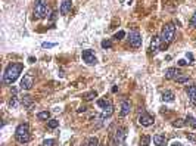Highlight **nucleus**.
<instances>
[{
    "instance_id": "22",
    "label": "nucleus",
    "mask_w": 196,
    "mask_h": 146,
    "mask_svg": "<svg viewBox=\"0 0 196 146\" xmlns=\"http://www.w3.org/2000/svg\"><path fill=\"white\" fill-rule=\"evenodd\" d=\"M58 126H59V121L58 120H49L47 121V127H49V129H56V127H58Z\"/></svg>"
},
{
    "instance_id": "16",
    "label": "nucleus",
    "mask_w": 196,
    "mask_h": 146,
    "mask_svg": "<svg viewBox=\"0 0 196 146\" xmlns=\"http://www.w3.org/2000/svg\"><path fill=\"white\" fill-rule=\"evenodd\" d=\"M162 100L167 102V103L174 102V93H172L171 90H165V92L162 93Z\"/></svg>"
},
{
    "instance_id": "15",
    "label": "nucleus",
    "mask_w": 196,
    "mask_h": 146,
    "mask_svg": "<svg viewBox=\"0 0 196 146\" xmlns=\"http://www.w3.org/2000/svg\"><path fill=\"white\" fill-rule=\"evenodd\" d=\"M187 96L192 105H196V86H190L187 89Z\"/></svg>"
},
{
    "instance_id": "24",
    "label": "nucleus",
    "mask_w": 196,
    "mask_h": 146,
    "mask_svg": "<svg viewBox=\"0 0 196 146\" xmlns=\"http://www.w3.org/2000/svg\"><path fill=\"white\" fill-rule=\"evenodd\" d=\"M186 124V121H183V120H176V121H172V127H177V129H180V127H183Z\"/></svg>"
},
{
    "instance_id": "32",
    "label": "nucleus",
    "mask_w": 196,
    "mask_h": 146,
    "mask_svg": "<svg viewBox=\"0 0 196 146\" xmlns=\"http://www.w3.org/2000/svg\"><path fill=\"white\" fill-rule=\"evenodd\" d=\"M190 25L193 27V28H196V12L193 13V16L190 18Z\"/></svg>"
},
{
    "instance_id": "12",
    "label": "nucleus",
    "mask_w": 196,
    "mask_h": 146,
    "mask_svg": "<svg viewBox=\"0 0 196 146\" xmlns=\"http://www.w3.org/2000/svg\"><path fill=\"white\" fill-rule=\"evenodd\" d=\"M72 6V0H60V13L62 15H68Z\"/></svg>"
},
{
    "instance_id": "25",
    "label": "nucleus",
    "mask_w": 196,
    "mask_h": 146,
    "mask_svg": "<svg viewBox=\"0 0 196 146\" xmlns=\"http://www.w3.org/2000/svg\"><path fill=\"white\" fill-rule=\"evenodd\" d=\"M176 81H177V83H180V84H183V83H187V81H189V77H187V75H179V77L176 78Z\"/></svg>"
},
{
    "instance_id": "29",
    "label": "nucleus",
    "mask_w": 196,
    "mask_h": 146,
    "mask_svg": "<svg viewBox=\"0 0 196 146\" xmlns=\"http://www.w3.org/2000/svg\"><path fill=\"white\" fill-rule=\"evenodd\" d=\"M53 145H55V140L53 139H46V140H43L42 146H53Z\"/></svg>"
},
{
    "instance_id": "13",
    "label": "nucleus",
    "mask_w": 196,
    "mask_h": 146,
    "mask_svg": "<svg viewBox=\"0 0 196 146\" xmlns=\"http://www.w3.org/2000/svg\"><path fill=\"white\" fill-rule=\"evenodd\" d=\"M159 42H161V37H158V35H155L154 38H152V42H151V50L154 52V53H156V52L161 50Z\"/></svg>"
},
{
    "instance_id": "28",
    "label": "nucleus",
    "mask_w": 196,
    "mask_h": 146,
    "mask_svg": "<svg viewBox=\"0 0 196 146\" xmlns=\"http://www.w3.org/2000/svg\"><path fill=\"white\" fill-rule=\"evenodd\" d=\"M102 47H103V49H109V47H112V42H111V40H108V38H106V40H103V42H102Z\"/></svg>"
},
{
    "instance_id": "11",
    "label": "nucleus",
    "mask_w": 196,
    "mask_h": 146,
    "mask_svg": "<svg viewBox=\"0 0 196 146\" xmlns=\"http://www.w3.org/2000/svg\"><path fill=\"white\" fill-rule=\"evenodd\" d=\"M130 111H131V103H130V100L124 99L122 103H121V112H119V115L121 117H127L128 114H130Z\"/></svg>"
},
{
    "instance_id": "6",
    "label": "nucleus",
    "mask_w": 196,
    "mask_h": 146,
    "mask_svg": "<svg viewBox=\"0 0 196 146\" xmlns=\"http://www.w3.org/2000/svg\"><path fill=\"white\" fill-rule=\"evenodd\" d=\"M139 122H140V126H143V127H151V126H154L155 118L151 114H147V112H142L140 117H139Z\"/></svg>"
},
{
    "instance_id": "19",
    "label": "nucleus",
    "mask_w": 196,
    "mask_h": 146,
    "mask_svg": "<svg viewBox=\"0 0 196 146\" xmlns=\"http://www.w3.org/2000/svg\"><path fill=\"white\" fill-rule=\"evenodd\" d=\"M37 118H38V120H42V121L49 120V118H50V112H49V111L38 112V114H37Z\"/></svg>"
},
{
    "instance_id": "1",
    "label": "nucleus",
    "mask_w": 196,
    "mask_h": 146,
    "mask_svg": "<svg viewBox=\"0 0 196 146\" xmlns=\"http://www.w3.org/2000/svg\"><path fill=\"white\" fill-rule=\"evenodd\" d=\"M24 69V64L21 62H12L9 64L6 71H5V75H3V83L5 84H12L16 81V78L19 77V74L22 72Z\"/></svg>"
},
{
    "instance_id": "2",
    "label": "nucleus",
    "mask_w": 196,
    "mask_h": 146,
    "mask_svg": "<svg viewBox=\"0 0 196 146\" xmlns=\"http://www.w3.org/2000/svg\"><path fill=\"white\" fill-rule=\"evenodd\" d=\"M174 37H176V25L172 22L165 24L161 31V42L164 44H168L174 40Z\"/></svg>"
},
{
    "instance_id": "5",
    "label": "nucleus",
    "mask_w": 196,
    "mask_h": 146,
    "mask_svg": "<svg viewBox=\"0 0 196 146\" xmlns=\"http://www.w3.org/2000/svg\"><path fill=\"white\" fill-rule=\"evenodd\" d=\"M127 136V129L125 127H118L117 131H115V136H114V142H112V146H118L124 142V139Z\"/></svg>"
},
{
    "instance_id": "18",
    "label": "nucleus",
    "mask_w": 196,
    "mask_h": 146,
    "mask_svg": "<svg viewBox=\"0 0 196 146\" xmlns=\"http://www.w3.org/2000/svg\"><path fill=\"white\" fill-rule=\"evenodd\" d=\"M21 102H22V105L25 106V108H33V105H34V102H33V97L31 96L25 95L22 99H21Z\"/></svg>"
},
{
    "instance_id": "30",
    "label": "nucleus",
    "mask_w": 196,
    "mask_h": 146,
    "mask_svg": "<svg viewBox=\"0 0 196 146\" xmlns=\"http://www.w3.org/2000/svg\"><path fill=\"white\" fill-rule=\"evenodd\" d=\"M9 106L10 108H15L16 106V96H12V99L9 100Z\"/></svg>"
},
{
    "instance_id": "37",
    "label": "nucleus",
    "mask_w": 196,
    "mask_h": 146,
    "mask_svg": "<svg viewBox=\"0 0 196 146\" xmlns=\"http://www.w3.org/2000/svg\"><path fill=\"white\" fill-rule=\"evenodd\" d=\"M56 16H58V12H52V16H50L52 21H55V19H56Z\"/></svg>"
},
{
    "instance_id": "36",
    "label": "nucleus",
    "mask_w": 196,
    "mask_h": 146,
    "mask_svg": "<svg viewBox=\"0 0 196 146\" xmlns=\"http://www.w3.org/2000/svg\"><path fill=\"white\" fill-rule=\"evenodd\" d=\"M179 65H180V67H184V65H187V62H186L184 59H180L179 60Z\"/></svg>"
},
{
    "instance_id": "17",
    "label": "nucleus",
    "mask_w": 196,
    "mask_h": 146,
    "mask_svg": "<svg viewBox=\"0 0 196 146\" xmlns=\"http://www.w3.org/2000/svg\"><path fill=\"white\" fill-rule=\"evenodd\" d=\"M154 143L156 146H165L167 139H165V136H162V134H156V136H154Z\"/></svg>"
},
{
    "instance_id": "27",
    "label": "nucleus",
    "mask_w": 196,
    "mask_h": 146,
    "mask_svg": "<svg viewBox=\"0 0 196 146\" xmlns=\"http://www.w3.org/2000/svg\"><path fill=\"white\" fill-rule=\"evenodd\" d=\"M124 35H125V31H122V30H121V31H118L117 34L114 35V38H115V40H122V38H124Z\"/></svg>"
},
{
    "instance_id": "33",
    "label": "nucleus",
    "mask_w": 196,
    "mask_h": 146,
    "mask_svg": "<svg viewBox=\"0 0 196 146\" xmlns=\"http://www.w3.org/2000/svg\"><path fill=\"white\" fill-rule=\"evenodd\" d=\"M42 46L44 47V49H49V47H53V46H56V44L55 43H43Z\"/></svg>"
},
{
    "instance_id": "38",
    "label": "nucleus",
    "mask_w": 196,
    "mask_h": 146,
    "mask_svg": "<svg viewBox=\"0 0 196 146\" xmlns=\"http://www.w3.org/2000/svg\"><path fill=\"white\" fill-rule=\"evenodd\" d=\"M186 56H187V59L190 60V62H193V55H192V53H186Z\"/></svg>"
},
{
    "instance_id": "23",
    "label": "nucleus",
    "mask_w": 196,
    "mask_h": 146,
    "mask_svg": "<svg viewBox=\"0 0 196 146\" xmlns=\"http://www.w3.org/2000/svg\"><path fill=\"white\" fill-rule=\"evenodd\" d=\"M97 96V93L96 92H90V93H87V95H84V100H87V102H90V100H93L94 97Z\"/></svg>"
},
{
    "instance_id": "9",
    "label": "nucleus",
    "mask_w": 196,
    "mask_h": 146,
    "mask_svg": "<svg viewBox=\"0 0 196 146\" xmlns=\"http://www.w3.org/2000/svg\"><path fill=\"white\" fill-rule=\"evenodd\" d=\"M33 84H34V78H33V75H30V74H25L22 77V80H21V89L22 90H30L33 87Z\"/></svg>"
},
{
    "instance_id": "31",
    "label": "nucleus",
    "mask_w": 196,
    "mask_h": 146,
    "mask_svg": "<svg viewBox=\"0 0 196 146\" xmlns=\"http://www.w3.org/2000/svg\"><path fill=\"white\" fill-rule=\"evenodd\" d=\"M186 137H187V140H190V142L196 143V136L193 134V133H187V134H186Z\"/></svg>"
},
{
    "instance_id": "21",
    "label": "nucleus",
    "mask_w": 196,
    "mask_h": 146,
    "mask_svg": "<svg viewBox=\"0 0 196 146\" xmlns=\"http://www.w3.org/2000/svg\"><path fill=\"white\" fill-rule=\"evenodd\" d=\"M87 145L89 146H99V139L94 137V136H92V137L87 140Z\"/></svg>"
},
{
    "instance_id": "26",
    "label": "nucleus",
    "mask_w": 196,
    "mask_h": 146,
    "mask_svg": "<svg viewBox=\"0 0 196 146\" xmlns=\"http://www.w3.org/2000/svg\"><path fill=\"white\" fill-rule=\"evenodd\" d=\"M109 100H106V99H99V100H97V105H99V106H100V108H105V106H108V105H109Z\"/></svg>"
},
{
    "instance_id": "10",
    "label": "nucleus",
    "mask_w": 196,
    "mask_h": 146,
    "mask_svg": "<svg viewBox=\"0 0 196 146\" xmlns=\"http://www.w3.org/2000/svg\"><path fill=\"white\" fill-rule=\"evenodd\" d=\"M180 74H181V72H180L179 68H168V69H165V72H164V75H165L167 80H172V78L176 80Z\"/></svg>"
},
{
    "instance_id": "7",
    "label": "nucleus",
    "mask_w": 196,
    "mask_h": 146,
    "mask_svg": "<svg viewBox=\"0 0 196 146\" xmlns=\"http://www.w3.org/2000/svg\"><path fill=\"white\" fill-rule=\"evenodd\" d=\"M128 42H130V46H131V47L137 49V47L142 46V35L139 34L137 31H131L130 35H128Z\"/></svg>"
},
{
    "instance_id": "14",
    "label": "nucleus",
    "mask_w": 196,
    "mask_h": 146,
    "mask_svg": "<svg viewBox=\"0 0 196 146\" xmlns=\"http://www.w3.org/2000/svg\"><path fill=\"white\" fill-rule=\"evenodd\" d=\"M112 114H114V105L109 103L108 106H105L102 111V115H100V120H105V118H109Z\"/></svg>"
},
{
    "instance_id": "34",
    "label": "nucleus",
    "mask_w": 196,
    "mask_h": 146,
    "mask_svg": "<svg viewBox=\"0 0 196 146\" xmlns=\"http://www.w3.org/2000/svg\"><path fill=\"white\" fill-rule=\"evenodd\" d=\"M193 120H195V118H193L192 115H187V117H186V124H192V121Z\"/></svg>"
},
{
    "instance_id": "39",
    "label": "nucleus",
    "mask_w": 196,
    "mask_h": 146,
    "mask_svg": "<svg viewBox=\"0 0 196 146\" xmlns=\"http://www.w3.org/2000/svg\"><path fill=\"white\" fill-rule=\"evenodd\" d=\"M171 146H181V143H180V142H177V140H176V142H172V143H171Z\"/></svg>"
},
{
    "instance_id": "40",
    "label": "nucleus",
    "mask_w": 196,
    "mask_h": 146,
    "mask_svg": "<svg viewBox=\"0 0 196 146\" xmlns=\"http://www.w3.org/2000/svg\"><path fill=\"white\" fill-rule=\"evenodd\" d=\"M190 126H192V127H193V129H196V118L193 121H192V124H190Z\"/></svg>"
},
{
    "instance_id": "20",
    "label": "nucleus",
    "mask_w": 196,
    "mask_h": 146,
    "mask_svg": "<svg viewBox=\"0 0 196 146\" xmlns=\"http://www.w3.org/2000/svg\"><path fill=\"white\" fill-rule=\"evenodd\" d=\"M149 143H151V136H147V134L142 136V139H140V146H149Z\"/></svg>"
},
{
    "instance_id": "35",
    "label": "nucleus",
    "mask_w": 196,
    "mask_h": 146,
    "mask_svg": "<svg viewBox=\"0 0 196 146\" xmlns=\"http://www.w3.org/2000/svg\"><path fill=\"white\" fill-rule=\"evenodd\" d=\"M85 111H87V106H80V108L77 109L78 114H81V112H85Z\"/></svg>"
},
{
    "instance_id": "4",
    "label": "nucleus",
    "mask_w": 196,
    "mask_h": 146,
    "mask_svg": "<svg viewBox=\"0 0 196 146\" xmlns=\"http://www.w3.org/2000/svg\"><path fill=\"white\" fill-rule=\"evenodd\" d=\"M49 9H47V2L46 0H35L34 6V18L35 19H43L47 16Z\"/></svg>"
},
{
    "instance_id": "3",
    "label": "nucleus",
    "mask_w": 196,
    "mask_h": 146,
    "mask_svg": "<svg viewBox=\"0 0 196 146\" xmlns=\"http://www.w3.org/2000/svg\"><path fill=\"white\" fill-rule=\"evenodd\" d=\"M15 139H16L19 143H27L30 142V127L27 122L19 124L15 130Z\"/></svg>"
},
{
    "instance_id": "8",
    "label": "nucleus",
    "mask_w": 196,
    "mask_h": 146,
    "mask_svg": "<svg viewBox=\"0 0 196 146\" xmlns=\"http://www.w3.org/2000/svg\"><path fill=\"white\" fill-rule=\"evenodd\" d=\"M81 56H83V60H84L85 64H89V65H94V64L97 62L96 56H94V52L90 50V49H85V50H83Z\"/></svg>"
}]
</instances>
